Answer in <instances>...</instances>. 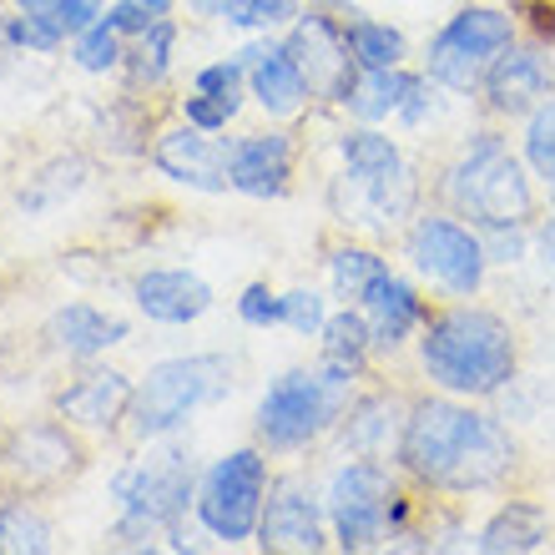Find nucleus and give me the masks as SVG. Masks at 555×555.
Masks as SVG:
<instances>
[{"instance_id": "12", "label": "nucleus", "mask_w": 555, "mask_h": 555, "mask_svg": "<svg viewBox=\"0 0 555 555\" xmlns=\"http://www.w3.org/2000/svg\"><path fill=\"white\" fill-rule=\"evenodd\" d=\"M91 465V444L81 429L46 414V420H21L0 435V490L15 495H56Z\"/></svg>"}, {"instance_id": "4", "label": "nucleus", "mask_w": 555, "mask_h": 555, "mask_svg": "<svg viewBox=\"0 0 555 555\" xmlns=\"http://www.w3.org/2000/svg\"><path fill=\"white\" fill-rule=\"evenodd\" d=\"M439 207L460 212L480 233L490 228H535L545 212V192L535 172L526 167L520 146H511L505 127L485 121L465 142L454 146V157L435 177Z\"/></svg>"}, {"instance_id": "14", "label": "nucleus", "mask_w": 555, "mask_h": 555, "mask_svg": "<svg viewBox=\"0 0 555 555\" xmlns=\"http://www.w3.org/2000/svg\"><path fill=\"white\" fill-rule=\"evenodd\" d=\"M253 545L268 551V555H323V551H334V530H328L323 490L308 480L304 469L273 475V490H268V505H263V520H258Z\"/></svg>"}, {"instance_id": "13", "label": "nucleus", "mask_w": 555, "mask_h": 555, "mask_svg": "<svg viewBox=\"0 0 555 555\" xmlns=\"http://www.w3.org/2000/svg\"><path fill=\"white\" fill-rule=\"evenodd\" d=\"M283 51L293 56L298 76L308 87V102L323 106V112H344L353 91V76H359V61L349 51V36H344V15L308 0L304 11L293 15L288 30H278Z\"/></svg>"}, {"instance_id": "41", "label": "nucleus", "mask_w": 555, "mask_h": 555, "mask_svg": "<svg viewBox=\"0 0 555 555\" xmlns=\"http://www.w3.org/2000/svg\"><path fill=\"white\" fill-rule=\"evenodd\" d=\"M511 11L530 41H541L555 51V0H511Z\"/></svg>"}, {"instance_id": "44", "label": "nucleus", "mask_w": 555, "mask_h": 555, "mask_svg": "<svg viewBox=\"0 0 555 555\" xmlns=\"http://www.w3.org/2000/svg\"><path fill=\"white\" fill-rule=\"evenodd\" d=\"M535 258H541L545 278L555 283V207H545L541 222H535Z\"/></svg>"}, {"instance_id": "40", "label": "nucleus", "mask_w": 555, "mask_h": 555, "mask_svg": "<svg viewBox=\"0 0 555 555\" xmlns=\"http://www.w3.org/2000/svg\"><path fill=\"white\" fill-rule=\"evenodd\" d=\"M177 117L192 121V127H203V132H228V121L237 117V106L222 102V96H207V91H188V96L177 102Z\"/></svg>"}, {"instance_id": "46", "label": "nucleus", "mask_w": 555, "mask_h": 555, "mask_svg": "<svg viewBox=\"0 0 555 555\" xmlns=\"http://www.w3.org/2000/svg\"><path fill=\"white\" fill-rule=\"evenodd\" d=\"M319 5H328V11H338V15H353L349 0H319Z\"/></svg>"}, {"instance_id": "16", "label": "nucleus", "mask_w": 555, "mask_h": 555, "mask_svg": "<svg viewBox=\"0 0 555 555\" xmlns=\"http://www.w3.org/2000/svg\"><path fill=\"white\" fill-rule=\"evenodd\" d=\"M132 399H137L132 374H121V369H112V364H87L72 384H61L56 395H51V414H61V420L72 424V429H81L87 439H102V435L127 429Z\"/></svg>"}, {"instance_id": "22", "label": "nucleus", "mask_w": 555, "mask_h": 555, "mask_svg": "<svg viewBox=\"0 0 555 555\" xmlns=\"http://www.w3.org/2000/svg\"><path fill=\"white\" fill-rule=\"evenodd\" d=\"M132 304L142 319L188 328L212 308V283L197 278L192 268H146V273L132 278Z\"/></svg>"}, {"instance_id": "23", "label": "nucleus", "mask_w": 555, "mask_h": 555, "mask_svg": "<svg viewBox=\"0 0 555 555\" xmlns=\"http://www.w3.org/2000/svg\"><path fill=\"white\" fill-rule=\"evenodd\" d=\"M551 526H555L551 505L515 495L475 530V551L480 555H535L551 545Z\"/></svg>"}, {"instance_id": "10", "label": "nucleus", "mask_w": 555, "mask_h": 555, "mask_svg": "<svg viewBox=\"0 0 555 555\" xmlns=\"http://www.w3.org/2000/svg\"><path fill=\"white\" fill-rule=\"evenodd\" d=\"M399 253L414 278L444 298H480L485 278H490V253L475 222H465L450 207H420L414 222L399 233Z\"/></svg>"}, {"instance_id": "20", "label": "nucleus", "mask_w": 555, "mask_h": 555, "mask_svg": "<svg viewBox=\"0 0 555 555\" xmlns=\"http://www.w3.org/2000/svg\"><path fill=\"white\" fill-rule=\"evenodd\" d=\"M359 308H364L369 319V334H374V353H389L395 359L404 344H414L424 328V319H429V298H424V288L414 283V278H404L399 268H389V273H379L374 283H369V293L359 298Z\"/></svg>"}, {"instance_id": "35", "label": "nucleus", "mask_w": 555, "mask_h": 555, "mask_svg": "<svg viewBox=\"0 0 555 555\" xmlns=\"http://www.w3.org/2000/svg\"><path fill=\"white\" fill-rule=\"evenodd\" d=\"M66 46H72L76 72H87V76H117L121 72V56H127V41L106 26V15H102V21H91V26L81 30V36H72Z\"/></svg>"}, {"instance_id": "15", "label": "nucleus", "mask_w": 555, "mask_h": 555, "mask_svg": "<svg viewBox=\"0 0 555 555\" xmlns=\"http://www.w3.org/2000/svg\"><path fill=\"white\" fill-rule=\"evenodd\" d=\"M555 96V51L541 41H515L505 46L490 72H485L475 102H480V117L495 121V127H511V121H526L535 106Z\"/></svg>"}, {"instance_id": "21", "label": "nucleus", "mask_w": 555, "mask_h": 555, "mask_svg": "<svg viewBox=\"0 0 555 555\" xmlns=\"http://www.w3.org/2000/svg\"><path fill=\"white\" fill-rule=\"evenodd\" d=\"M46 349L61 353V359H76V364H91V359H102L106 349H117L132 338V323L112 313L102 304H87V298H72V304H61L41 328Z\"/></svg>"}, {"instance_id": "11", "label": "nucleus", "mask_w": 555, "mask_h": 555, "mask_svg": "<svg viewBox=\"0 0 555 555\" xmlns=\"http://www.w3.org/2000/svg\"><path fill=\"white\" fill-rule=\"evenodd\" d=\"M399 480H404L399 465H389V460H364V454H344V460L328 469L323 505H328L334 551H344V555L389 551V500H395Z\"/></svg>"}, {"instance_id": "36", "label": "nucleus", "mask_w": 555, "mask_h": 555, "mask_svg": "<svg viewBox=\"0 0 555 555\" xmlns=\"http://www.w3.org/2000/svg\"><path fill=\"white\" fill-rule=\"evenodd\" d=\"M192 91H207V96H222V102H233L243 112V96H248V56L233 51V56L212 61L203 72L192 76Z\"/></svg>"}, {"instance_id": "9", "label": "nucleus", "mask_w": 555, "mask_h": 555, "mask_svg": "<svg viewBox=\"0 0 555 555\" xmlns=\"http://www.w3.org/2000/svg\"><path fill=\"white\" fill-rule=\"evenodd\" d=\"M515 41H520V21H515L511 5L469 0V5H460V11L429 36L420 72L429 76L439 91H450V96H475L485 72H490V61Z\"/></svg>"}, {"instance_id": "38", "label": "nucleus", "mask_w": 555, "mask_h": 555, "mask_svg": "<svg viewBox=\"0 0 555 555\" xmlns=\"http://www.w3.org/2000/svg\"><path fill=\"white\" fill-rule=\"evenodd\" d=\"M480 237L490 253V268H520L526 258H535V228H490Z\"/></svg>"}, {"instance_id": "45", "label": "nucleus", "mask_w": 555, "mask_h": 555, "mask_svg": "<svg viewBox=\"0 0 555 555\" xmlns=\"http://www.w3.org/2000/svg\"><path fill=\"white\" fill-rule=\"evenodd\" d=\"M137 5H146L152 15H172L177 11V0H137Z\"/></svg>"}, {"instance_id": "25", "label": "nucleus", "mask_w": 555, "mask_h": 555, "mask_svg": "<svg viewBox=\"0 0 555 555\" xmlns=\"http://www.w3.org/2000/svg\"><path fill=\"white\" fill-rule=\"evenodd\" d=\"M177 15H157L142 36L127 41V56H121V91L127 96H142V91H157L167 76H172V56H177Z\"/></svg>"}, {"instance_id": "1", "label": "nucleus", "mask_w": 555, "mask_h": 555, "mask_svg": "<svg viewBox=\"0 0 555 555\" xmlns=\"http://www.w3.org/2000/svg\"><path fill=\"white\" fill-rule=\"evenodd\" d=\"M399 475L439 500L495 495L520 469V444L480 399L414 395L399 444Z\"/></svg>"}, {"instance_id": "28", "label": "nucleus", "mask_w": 555, "mask_h": 555, "mask_svg": "<svg viewBox=\"0 0 555 555\" xmlns=\"http://www.w3.org/2000/svg\"><path fill=\"white\" fill-rule=\"evenodd\" d=\"M56 530L36 511V495L0 490V555H51Z\"/></svg>"}, {"instance_id": "3", "label": "nucleus", "mask_w": 555, "mask_h": 555, "mask_svg": "<svg viewBox=\"0 0 555 555\" xmlns=\"http://www.w3.org/2000/svg\"><path fill=\"white\" fill-rule=\"evenodd\" d=\"M414 364L429 389L485 404L520 379V334L495 308H480L475 298H450L429 308L414 338Z\"/></svg>"}, {"instance_id": "29", "label": "nucleus", "mask_w": 555, "mask_h": 555, "mask_svg": "<svg viewBox=\"0 0 555 555\" xmlns=\"http://www.w3.org/2000/svg\"><path fill=\"white\" fill-rule=\"evenodd\" d=\"M344 36H349V51L359 61V72H384V66H410V36L389 21H374V15L353 11L344 15Z\"/></svg>"}, {"instance_id": "26", "label": "nucleus", "mask_w": 555, "mask_h": 555, "mask_svg": "<svg viewBox=\"0 0 555 555\" xmlns=\"http://www.w3.org/2000/svg\"><path fill=\"white\" fill-rule=\"evenodd\" d=\"M389 258L379 253V243L369 237H353V233H338L323 243V273H328V293L338 304H359L369 293V283L379 273H389Z\"/></svg>"}, {"instance_id": "43", "label": "nucleus", "mask_w": 555, "mask_h": 555, "mask_svg": "<svg viewBox=\"0 0 555 555\" xmlns=\"http://www.w3.org/2000/svg\"><path fill=\"white\" fill-rule=\"evenodd\" d=\"M106 26L117 30L121 41H132V36H142L146 26H152V21H157V15L146 11V5H137V0H112V5H106Z\"/></svg>"}, {"instance_id": "6", "label": "nucleus", "mask_w": 555, "mask_h": 555, "mask_svg": "<svg viewBox=\"0 0 555 555\" xmlns=\"http://www.w3.org/2000/svg\"><path fill=\"white\" fill-rule=\"evenodd\" d=\"M364 379V369L334 364V359H319L313 369H283L253 410V439L268 454H304L334 439L338 420L349 414Z\"/></svg>"}, {"instance_id": "7", "label": "nucleus", "mask_w": 555, "mask_h": 555, "mask_svg": "<svg viewBox=\"0 0 555 555\" xmlns=\"http://www.w3.org/2000/svg\"><path fill=\"white\" fill-rule=\"evenodd\" d=\"M233 389V359L228 353H177L162 359L137 379V399L127 414V439L152 444V439L177 435L197 410L218 404Z\"/></svg>"}, {"instance_id": "37", "label": "nucleus", "mask_w": 555, "mask_h": 555, "mask_svg": "<svg viewBox=\"0 0 555 555\" xmlns=\"http://www.w3.org/2000/svg\"><path fill=\"white\" fill-rule=\"evenodd\" d=\"M328 293L323 288H288L283 293V328H293L298 338H319L328 323Z\"/></svg>"}, {"instance_id": "33", "label": "nucleus", "mask_w": 555, "mask_h": 555, "mask_svg": "<svg viewBox=\"0 0 555 555\" xmlns=\"http://www.w3.org/2000/svg\"><path fill=\"white\" fill-rule=\"evenodd\" d=\"M308 0H192V11L228 21L233 30H288L293 15L304 11Z\"/></svg>"}, {"instance_id": "27", "label": "nucleus", "mask_w": 555, "mask_h": 555, "mask_svg": "<svg viewBox=\"0 0 555 555\" xmlns=\"http://www.w3.org/2000/svg\"><path fill=\"white\" fill-rule=\"evenodd\" d=\"M414 66H384V72H359L353 76V91L344 102V117L364 121V127H384V121L399 117V106L410 102V91L420 87Z\"/></svg>"}, {"instance_id": "31", "label": "nucleus", "mask_w": 555, "mask_h": 555, "mask_svg": "<svg viewBox=\"0 0 555 555\" xmlns=\"http://www.w3.org/2000/svg\"><path fill=\"white\" fill-rule=\"evenodd\" d=\"M87 177H91V162L87 157H56V162H46L36 177H26V188L15 192V203H21V212L26 218H41V212H51V207H61L66 197H76V192L87 188Z\"/></svg>"}, {"instance_id": "42", "label": "nucleus", "mask_w": 555, "mask_h": 555, "mask_svg": "<svg viewBox=\"0 0 555 555\" xmlns=\"http://www.w3.org/2000/svg\"><path fill=\"white\" fill-rule=\"evenodd\" d=\"M435 112H439V87L435 81H429V76H420V87L410 91V102L399 106V127H404V132H420V127H429V121H435Z\"/></svg>"}, {"instance_id": "8", "label": "nucleus", "mask_w": 555, "mask_h": 555, "mask_svg": "<svg viewBox=\"0 0 555 555\" xmlns=\"http://www.w3.org/2000/svg\"><path fill=\"white\" fill-rule=\"evenodd\" d=\"M268 490H273V460L268 450L253 439V444H237V450L218 454L212 465L203 469L197 480V500H192V520L207 541L228 545H253L258 535V520H263Z\"/></svg>"}, {"instance_id": "24", "label": "nucleus", "mask_w": 555, "mask_h": 555, "mask_svg": "<svg viewBox=\"0 0 555 555\" xmlns=\"http://www.w3.org/2000/svg\"><path fill=\"white\" fill-rule=\"evenodd\" d=\"M248 96L258 106H263V117L273 121H293V117H304L308 106V87H304V76H298V66H293V56L283 51V41H268V51L248 66Z\"/></svg>"}, {"instance_id": "18", "label": "nucleus", "mask_w": 555, "mask_h": 555, "mask_svg": "<svg viewBox=\"0 0 555 555\" xmlns=\"http://www.w3.org/2000/svg\"><path fill=\"white\" fill-rule=\"evenodd\" d=\"M152 167L177 188L207 192V197L233 192V182H228V137L203 132V127H192L182 117H177V127H162L152 137Z\"/></svg>"}, {"instance_id": "39", "label": "nucleus", "mask_w": 555, "mask_h": 555, "mask_svg": "<svg viewBox=\"0 0 555 555\" xmlns=\"http://www.w3.org/2000/svg\"><path fill=\"white\" fill-rule=\"evenodd\" d=\"M237 319L248 328H283V293L268 283H248L237 293Z\"/></svg>"}, {"instance_id": "19", "label": "nucleus", "mask_w": 555, "mask_h": 555, "mask_svg": "<svg viewBox=\"0 0 555 555\" xmlns=\"http://www.w3.org/2000/svg\"><path fill=\"white\" fill-rule=\"evenodd\" d=\"M410 399L399 389H359V399L349 404V414L338 420L334 439L344 454H364V460H399V444H404V420H410Z\"/></svg>"}, {"instance_id": "17", "label": "nucleus", "mask_w": 555, "mask_h": 555, "mask_svg": "<svg viewBox=\"0 0 555 555\" xmlns=\"http://www.w3.org/2000/svg\"><path fill=\"white\" fill-rule=\"evenodd\" d=\"M298 172V137L288 127H263V132L228 137V182L253 203H278L293 192Z\"/></svg>"}, {"instance_id": "34", "label": "nucleus", "mask_w": 555, "mask_h": 555, "mask_svg": "<svg viewBox=\"0 0 555 555\" xmlns=\"http://www.w3.org/2000/svg\"><path fill=\"white\" fill-rule=\"evenodd\" d=\"M520 157L541 182L545 203L555 207V96H545L526 121H520Z\"/></svg>"}, {"instance_id": "30", "label": "nucleus", "mask_w": 555, "mask_h": 555, "mask_svg": "<svg viewBox=\"0 0 555 555\" xmlns=\"http://www.w3.org/2000/svg\"><path fill=\"white\" fill-rule=\"evenodd\" d=\"M319 359H334V364H349V369H374V334H369V319L359 304H338L334 313H328V323H323L319 334Z\"/></svg>"}, {"instance_id": "2", "label": "nucleus", "mask_w": 555, "mask_h": 555, "mask_svg": "<svg viewBox=\"0 0 555 555\" xmlns=\"http://www.w3.org/2000/svg\"><path fill=\"white\" fill-rule=\"evenodd\" d=\"M338 172L328 177V218L338 233L369 237H399L424 207V177L410 162V152L384 132V127H364L349 121L334 142Z\"/></svg>"}, {"instance_id": "5", "label": "nucleus", "mask_w": 555, "mask_h": 555, "mask_svg": "<svg viewBox=\"0 0 555 555\" xmlns=\"http://www.w3.org/2000/svg\"><path fill=\"white\" fill-rule=\"evenodd\" d=\"M137 450L142 454H132L112 475V500H117L112 545L117 551H167V535L188 526L203 469L188 444H177L172 435L137 444Z\"/></svg>"}, {"instance_id": "32", "label": "nucleus", "mask_w": 555, "mask_h": 555, "mask_svg": "<svg viewBox=\"0 0 555 555\" xmlns=\"http://www.w3.org/2000/svg\"><path fill=\"white\" fill-rule=\"evenodd\" d=\"M11 5L26 15L56 51L72 41V36H81L91 21H102V11H106V0H11Z\"/></svg>"}]
</instances>
